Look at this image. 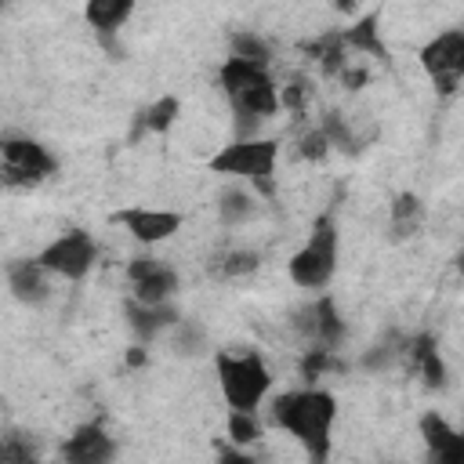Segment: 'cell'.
Masks as SVG:
<instances>
[{
    "mask_svg": "<svg viewBox=\"0 0 464 464\" xmlns=\"http://www.w3.org/2000/svg\"><path fill=\"white\" fill-rule=\"evenodd\" d=\"M272 417L283 431H290L312 464H326L330 457V431L337 420V402L326 388H297L283 392L272 402Z\"/></svg>",
    "mask_w": 464,
    "mask_h": 464,
    "instance_id": "6da1fadb",
    "label": "cell"
},
{
    "mask_svg": "<svg viewBox=\"0 0 464 464\" xmlns=\"http://www.w3.org/2000/svg\"><path fill=\"white\" fill-rule=\"evenodd\" d=\"M218 83L232 105V112L239 116V134H246L250 127H257L261 120L279 112V87L272 83L265 65L243 62V58H225V65L218 69Z\"/></svg>",
    "mask_w": 464,
    "mask_h": 464,
    "instance_id": "7a4b0ae2",
    "label": "cell"
},
{
    "mask_svg": "<svg viewBox=\"0 0 464 464\" xmlns=\"http://www.w3.org/2000/svg\"><path fill=\"white\" fill-rule=\"evenodd\" d=\"M276 160H279V141L272 138H239L214 152L207 167L225 178H246L254 181L268 199L276 196Z\"/></svg>",
    "mask_w": 464,
    "mask_h": 464,
    "instance_id": "3957f363",
    "label": "cell"
},
{
    "mask_svg": "<svg viewBox=\"0 0 464 464\" xmlns=\"http://www.w3.org/2000/svg\"><path fill=\"white\" fill-rule=\"evenodd\" d=\"M214 370H218V384H221V395H225L228 410L257 413V406H261V399L272 384V373H268L265 359L257 352H243V355L218 352Z\"/></svg>",
    "mask_w": 464,
    "mask_h": 464,
    "instance_id": "277c9868",
    "label": "cell"
},
{
    "mask_svg": "<svg viewBox=\"0 0 464 464\" xmlns=\"http://www.w3.org/2000/svg\"><path fill=\"white\" fill-rule=\"evenodd\" d=\"M334 272H337V225L330 214H323L312 221L304 246L290 257V279L301 290H326Z\"/></svg>",
    "mask_w": 464,
    "mask_h": 464,
    "instance_id": "5b68a950",
    "label": "cell"
},
{
    "mask_svg": "<svg viewBox=\"0 0 464 464\" xmlns=\"http://www.w3.org/2000/svg\"><path fill=\"white\" fill-rule=\"evenodd\" d=\"M58 170V160L33 138L7 134L0 141V174L7 188H36Z\"/></svg>",
    "mask_w": 464,
    "mask_h": 464,
    "instance_id": "8992f818",
    "label": "cell"
},
{
    "mask_svg": "<svg viewBox=\"0 0 464 464\" xmlns=\"http://www.w3.org/2000/svg\"><path fill=\"white\" fill-rule=\"evenodd\" d=\"M420 69L442 98L464 83V29H446L420 47Z\"/></svg>",
    "mask_w": 464,
    "mask_h": 464,
    "instance_id": "52a82bcc",
    "label": "cell"
},
{
    "mask_svg": "<svg viewBox=\"0 0 464 464\" xmlns=\"http://www.w3.org/2000/svg\"><path fill=\"white\" fill-rule=\"evenodd\" d=\"M40 265L51 272V276H62V279H83L91 268H94V261H98V246H94V239L83 232V228H69V232H62L58 239H51L40 254Z\"/></svg>",
    "mask_w": 464,
    "mask_h": 464,
    "instance_id": "ba28073f",
    "label": "cell"
},
{
    "mask_svg": "<svg viewBox=\"0 0 464 464\" xmlns=\"http://www.w3.org/2000/svg\"><path fill=\"white\" fill-rule=\"evenodd\" d=\"M127 279L134 290L130 301H138V304H167L178 290V272L170 265H163L160 257H149V254H141L127 265Z\"/></svg>",
    "mask_w": 464,
    "mask_h": 464,
    "instance_id": "9c48e42d",
    "label": "cell"
},
{
    "mask_svg": "<svg viewBox=\"0 0 464 464\" xmlns=\"http://www.w3.org/2000/svg\"><path fill=\"white\" fill-rule=\"evenodd\" d=\"M294 323H297V330L304 334L308 348H326V352H334V348L341 344V337H344V323H341L337 304H334L330 294H323V297H315L312 304H304Z\"/></svg>",
    "mask_w": 464,
    "mask_h": 464,
    "instance_id": "30bf717a",
    "label": "cell"
},
{
    "mask_svg": "<svg viewBox=\"0 0 464 464\" xmlns=\"http://www.w3.org/2000/svg\"><path fill=\"white\" fill-rule=\"evenodd\" d=\"M109 221L112 225H123L145 246L163 243L167 236H174L181 228V214L178 210H152V207H127V210H116Z\"/></svg>",
    "mask_w": 464,
    "mask_h": 464,
    "instance_id": "8fae6325",
    "label": "cell"
},
{
    "mask_svg": "<svg viewBox=\"0 0 464 464\" xmlns=\"http://www.w3.org/2000/svg\"><path fill=\"white\" fill-rule=\"evenodd\" d=\"M116 442L102 424H80L62 442V464H112Z\"/></svg>",
    "mask_w": 464,
    "mask_h": 464,
    "instance_id": "7c38bea8",
    "label": "cell"
},
{
    "mask_svg": "<svg viewBox=\"0 0 464 464\" xmlns=\"http://www.w3.org/2000/svg\"><path fill=\"white\" fill-rule=\"evenodd\" d=\"M420 435H424V464H464V431L450 428L446 417L424 413L420 417Z\"/></svg>",
    "mask_w": 464,
    "mask_h": 464,
    "instance_id": "4fadbf2b",
    "label": "cell"
},
{
    "mask_svg": "<svg viewBox=\"0 0 464 464\" xmlns=\"http://www.w3.org/2000/svg\"><path fill=\"white\" fill-rule=\"evenodd\" d=\"M51 272L40 265V257H22L7 265V286L22 304H44L51 294Z\"/></svg>",
    "mask_w": 464,
    "mask_h": 464,
    "instance_id": "5bb4252c",
    "label": "cell"
},
{
    "mask_svg": "<svg viewBox=\"0 0 464 464\" xmlns=\"http://www.w3.org/2000/svg\"><path fill=\"white\" fill-rule=\"evenodd\" d=\"M402 362L410 370H417L424 377L428 388H442L446 384V370H442V359H439V344L431 334H417V337H406L402 344Z\"/></svg>",
    "mask_w": 464,
    "mask_h": 464,
    "instance_id": "9a60e30c",
    "label": "cell"
},
{
    "mask_svg": "<svg viewBox=\"0 0 464 464\" xmlns=\"http://www.w3.org/2000/svg\"><path fill=\"white\" fill-rule=\"evenodd\" d=\"M127 323H130V330L149 344V341H156L163 330H174L181 319H178V312H174L170 304H138V301H127Z\"/></svg>",
    "mask_w": 464,
    "mask_h": 464,
    "instance_id": "2e32d148",
    "label": "cell"
},
{
    "mask_svg": "<svg viewBox=\"0 0 464 464\" xmlns=\"http://www.w3.org/2000/svg\"><path fill=\"white\" fill-rule=\"evenodd\" d=\"M134 14V4L130 0H91L87 7H83V18L91 22V29L102 36V40H109L116 29H123V22Z\"/></svg>",
    "mask_w": 464,
    "mask_h": 464,
    "instance_id": "e0dca14e",
    "label": "cell"
},
{
    "mask_svg": "<svg viewBox=\"0 0 464 464\" xmlns=\"http://www.w3.org/2000/svg\"><path fill=\"white\" fill-rule=\"evenodd\" d=\"M304 51L323 65L326 76H341L348 69V47H344V36L341 33H326L319 40H308Z\"/></svg>",
    "mask_w": 464,
    "mask_h": 464,
    "instance_id": "ac0fdd59",
    "label": "cell"
},
{
    "mask_svg": "<svg viewBox=\"0 0 464 464\" xmlns=\"http://www.w3.org/2000/svg\"><path fill=\"white\" fill-rule=\"evenodd\" d=\"M341 36H344V47H348V51L377 54L381 62H388V51H384V44H381V36H377V14H366V18H359L355 25L341 29Z\"/></svg>",
    "mask_w": 464,
    "mask_h": 464,
    "instance_id": "d6986e66",
    "label": "cell"
},
{
    "mask_svg": "<svg viewBox=\"0 0 464 464\" xmlns=\"http://www.w3.org/2000/svg\"><path fill=\"white\" fill-rule=\"evenodd\" d=\"M424 221V207L413 192H399L392 203V239H410Z\"/></svg>",
    "mask_w": 464,
    "mask_h": 464,
    "instance_id": "ffe728a7",
    "label": "cell"
},
{
    "mask_svg": "<svg viewBox=\"0 0 464 464\" xmlns=\"http://www.w3.org/2000/svg\"><path fill=\"white\" fill-rule=\"evenodd\" d=\"M178 112H181V102H178V98H170V94L160 98V102H152V105H145V109L138 112L134 134H141V130H149V134H167V130L174 127Z\"/></svg>",
    "mask_w": 464,
    "mask_h": 464,
    "instance_id": "44dd1931",
    "label": "cell"
},
{
    "mask_svg": "<svg viewBox=\"0 0 464 464\" xmlns=\"http://www.w3.org/2000/svg\"><path fill=\"white\" fill-rule=\"evenodd\" d=\"M228 47H232V58H243V62H254V65H268V58H272L268 40H261L257 33H232Z\"/></svg>",
    "mask_w": 464,
    "mask_h": 464,
    "instance_id": "7402d4cb",
    "label": "cell"
},
{
    "mask_svg": "<svg viewBox=\"0 0 464 464\" xmlns=\"http://www.w3.org/2000/svg\"><path fill=\"white\" fill-rule=\"evenodd\" d=\"M218 210H221V221H225V225H243V221L254 218L257 207H254V199H250L243 188H225Z\"/></svg>",
    "mask_w": 464,
    "mask_h": 464,
    "instance_id": "603a6c76",
    "label": "cell"
},
{
    "mask_svg": "<svg viewBox=\"0 0 464 464\" xmlns=\"http://www.w3.org/2000/svg\"><path fill=\"white\" fill-rule=\"evenodd\" d=\"M257 254L254 250H225L210 268L218 272V276H225V279H236V276H250L254 268H257Z\"/></svg>",
    "mask_w": 464,
    "mask_h": 464,
    "instance_id": "cb8c5ba5",
    "label": "cell"
},
{
    "mask_svg": "<svg viewBox=\"0 0 464 464\" xmlns=\"http://www.w3.org/2000/svg\"><path fill=\"white\" fill-rule=\"evenodd\" d=\"M257 435H261V428H257L254 413L228 410V442H232V446H246V442H254Z\"/></svg>",
    "mask_w": 464,
    "mask_h": 464,
    "instance_id": "d4e9b609",
    "label": "cell"
},
{
    "mask_svg": "<svg viewBox=\"0 0 464 464\" xmlns=\"http://www.w3.org/2000/svg\"><path fill=\"white\" fill-rule=\"evenodd\" d=\"M308 98H312V83H308L304 76H294V80L286 83V91L279 94V102H283L286 109H294V112H301Z\"/></svg>",
    "mask_w": 464,
    "mask_h": 464,
    "instance_id": "484cf974",
    "label": "cell"
},
{
    "mask_svg": "<svg viewBox=\"0 0 464 464\" xmlns=\"http://www.w3.org/2000/svg\"><path fill=\"white\" fill-rule=\"evenodd\" d=\"M330 355H334V352H326V348H308V355H304V362H301V370H304V381H315L323 370L337 366Z\"/></svg>",
    "mask_w": 464,
    "mask_h": 464,
    "instance_id": "4316f807",
    "label": "cell"
},
{
    "mask_svg": "<svg viewBox=\"0 0 464 464\" xmlns=\"http://www.w3.org/2000/svg\"><path fill=\"white\" fill-rule=\"evenodd\" d=\"M4 464H33L29 442H25L22 435H14V431L4 439Z\"/></svg>",
    "mask_w": 464,
    "mask_h": 464,
    "instance_id": "83f0119b",
    "label": "cell"
},
{
    "mask_svg": "<svg viewBox=\"0 0 464 464\" xmlns=\"http://www.w3.org/2000/svg\"><path fill=\"white\" fill-rule=\"evenodd\" d=\"M174 334H178V352H181V355H192V352H199V348L207 344L203 330H196V326H188V323H178Z\"/></svg>",
    "mask_w": 464,
    "mask_h": 464,
    "instance_id": "f1b7e54d",
    "label": "cell"
},
{
    "mask_svg": "<svg viewBox=\"0 0 464 464\" xmlns=\"http://www.w3.org/2000/svg\"><path fill=\"white\" fill-rule=\"evenodd\" d=\"M326 149H330V138L315 127V130H308L304 138H301V156L304 160H323L326 156Z\"/></svg>",
    "mask_w": 464,
    "mask_h": 464,
    "instance_id": "f546056e",
    "label": "cell"
},
{
    "mask_svg": "<svg viewBox=\"0 0 464 464\" xmlns=\"http://www.w3.org/2000/svg\"><path fill=\"white\" fill-rule=\"evenodd\" d=\"M218 464H257V460H254L250 453H243L239 446H232V442H228V446H221V450H218Z\"/></svg>",
    "mask_w": 464,
    "mask_h": 464,
    "instance_id": "4dcf8cb0",
    "label": "cell"
},
{
    "mask_svg": "<svg viewBox=\"0 0 464 464\" xmlns=\"http://www.w3.org/2000/svg\"><path fill=\"white\" fill-rule=\"evenodd\" d=\"M145 359H149V355H145V348H134V352L127 355V362H130V366H141Z\"/></svg>",
    "mask_w": 464,
    "mask_h": 464,
    "instance_id": "1f68e13d",
    "label": "cell"
},
{
    "mask_svg": "<svg viewBox=\"0 0 464 464\" xmlns=\"http://www.w3.org/2000/svg\"><path fill=\"white\" fill-rule=\"evenodd\" d=\"M457 265H460V268H464V250H460V257H457Z\"/></svg>",
    "mask_w": 464,
    "mask_h": 464,
    "instance_id": "d6a6232c",
    "label": "cell"
},
{
    "mask_svg": "<svg viewBox=\"0 0 464 464\" xmlns=\"http://www.w3.org/2000/svg\"><path fill=\"white\" fill-rule=\"evenodd\" d=\"M33 464H36V460H33Z\"/></svg>",
    "mask_w": 464,
    "mask_h": 464,
    "instance_id": "836d02e7",
    "label": "cell"
}]
</instances>
